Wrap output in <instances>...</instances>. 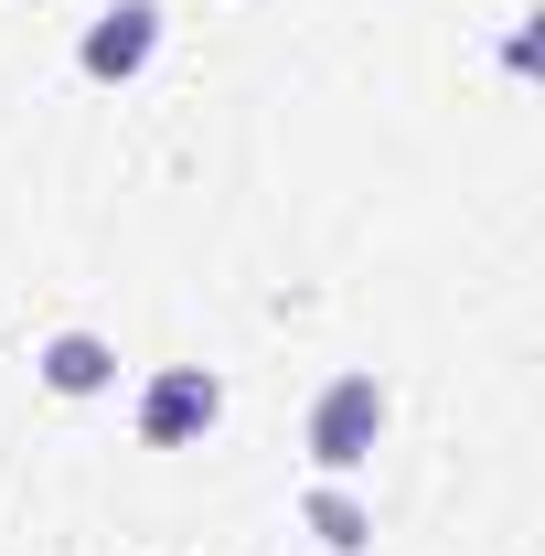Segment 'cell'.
<instances>
[{"label":"cell","mask_w":545,"mask_h":556,"mask_svg":"<svg viewBox=\"0 0 545 556\" xmlns=\"http://www.w3.org/2000/svg\"><path fill=\"white\" fill-rule=\"evenodd\" d=\"M375 439H385V386H375V375H332V386L310 396V471H321V482H353V471L375 460Z\"/></svg>","instance_id":"1"},{"label":"cell","mask_w":545,"mask_h":556,"mask_svg":"<svg viewBox=\"0 0 545 556\" xmlns=\"http://www.w3.org/2000/svg\"><path fill=\"white\" fill-rule=\"evenodd\" d=\"M214 417H225V375H214V364H161V375L139 386V439H150V450H193Z\"/></svg>","instance_id":"2"},{"label":"cell","mask_w":545,"mask_h":556,"mask_svg":"<svg viewBox=\"0 0 545 556\" xmlns=\"http://www.w3.org/2000/svg\"><path fill=\"white\" fill-rule=\"evenodd\" d=\"M150 54H161V0H107L86 22V43H75V65L97 75V86H129Z\"/></svg>","instance_id":"3"},{"label":"cell","mask_w":545,"mask_h":556,"mask_svg":"<svg viewBox=\"0 0 545 556\" xmlns=\"http://www.w3.org/2000/svg\"><path fill=\"white\" fill-rule=\"evenodd\" d=\"M33 375H43L54 396H107V386H118V343H107V332H54V343L33 353Z\"/></svg>","instance_id":"4"},{"label":"cell","mask_w":545,"mask_h":556,"mask_svg":"<svg viewBox=\"0 0 545 556\" xmlns=\"http://www.w3.org/2000/svg\"><path fill=\"white\" fill-rule=\"evenodd\" d=\"M310 535H321L332 556H364V546H375V514H364L342 482H321V492H310Z\"/></svg>","instance_id":"5"}]
</instances>
